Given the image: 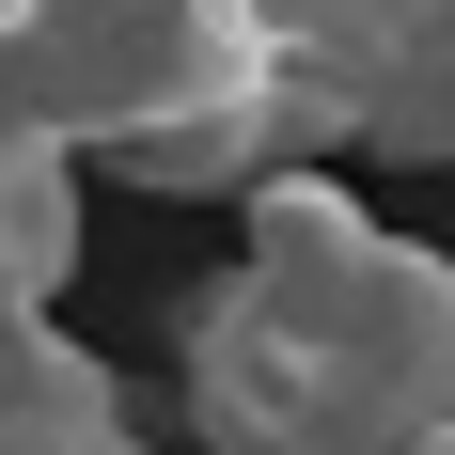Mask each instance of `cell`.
I'll list each match as a JSON object with an SVG mask.
<instances>
[{
  "mask_svg": "<svg viewBox=\"0 0 455 455\" xmlns=\"http://www.w3.org/2000/svg\"><path fill=\"white\" fill-rule=\"evenodd\" d=\"M63 267H79V157H63V126H32L16 79H0V283H16V299H63Z\"/></svg>",
  "mask_w": 455,
  "mask_h": 455,
  "instance_id": "3957f363",
  "label": "cell"
},
{
  "mask_svg": "<svg viewBox=\"0 0 455 455\" xmlns=\"http://www.w3.org/2000/svg\"><path fill=\"white\" fill-rule=\"evenodd\" d=\"M204 455H455V267L346 188L267 173L251 267L188 330Z\"/></svg>",
  "mask_w": 455,
  "mask_h": 455,
  "instance_id": "6da1fadb",
  "label": "cell"
},
{
  "mask_svg": "<svg viewBox=\"0 0 455 455\" xmlns=\"http://www.w3.org/2000/svg\"><path fill=\"white\" fill-rule=\"evenodd\" d=\"M0 32H16V0H0Z\"/></svg>",
  "mask_w": 455,
  "mask_h": 455,
  "instance_id": "277c9868",
  "label": "cell"
},
{
  "mask_svg": "<svg viewBox=\"0 0 455 455\" xmlns=\"http://www.w3.org/2000/svg\"><path fill=\"white\" fill-rule=\"evenodd\" d=\"M0 455H157L126 424V377L79 362L63 330H32L16 362H0Z\"/></svg>",
  "mask_w": 455,
  "mask_h": 455,
  "instance_id": "7a4b0ae2",
  "label": "cell"
}]
</instances>
